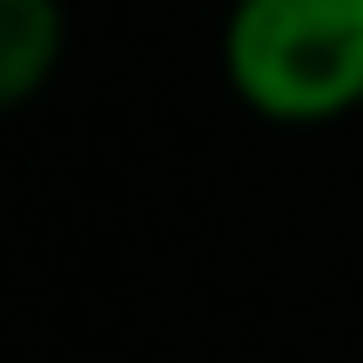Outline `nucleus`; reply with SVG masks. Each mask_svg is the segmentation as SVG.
Instances as JSON below:
<instances>
[{"mask_svg":"<svg viewBox=\"0 0 363 363\" xmlns=\"http://www.w3.org/2000/svg\"><path fill=\"white\" fill-rule=\"evenodd\" d=\"M222 74L276 128H330L363 108V0H229Z\"/></svg>","mask_w":363,"mask_h":363,"instance_id":"1","label":"nucleus"},{"mask_svg":"<svg viewBox=\"0 0 363 363\" xmlns=\"http://www.w3.org/2000/svg\"><path fill=\"white\" fill-rule=\"evenodd\" d=\"M67 54L61 0H0V115H21Z\"/></svg>","mask_w":363,"mask_h":363,"instance_id":"2","label":"nucleus"}]
</instances>
